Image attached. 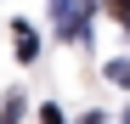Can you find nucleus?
Segmentation results:
<instances>
[{
	"instance_id": "obj_7",
	"label": "nucleus",
	"mask_w": 130,
	"mask_h": 124,
	"mask_svg": "<svg viewBox=\"0 0 130 124\" xmlns=\"http://www.w3.org/2000/svg\"><path fill=\"white\" fill-rule=\"evenodd\" d=\"M79 124H107V118H102V113H85V118H79Z\"/></svg>"
},
{
	"instance_id": "obj_2",
	"label": "nucleus",
	"mask_w": 130,
	"mask_h": 124,
	"mask_svg": "<svg viewBox=\"0 0 130 124\" xmlns=\"http://www.w3.org/2000/svg\"><path fill=\"white\" fill-rule=\"evenodd\" d=\"M11 45H17V56H23V62H34V56H40V39H34V28H28V23H11Z\"/></svg>"
},
{
	"instance_id": "obj_3",
	"label": "nucleus",
	"mask_w": 130,
	"mask_h": 124,
	"mask_svg": "<svg viewBox=\"0 0 130 124\" xmlns=\"http://www.w3.org/2000/svg\"><path fill=\"white\" fill-rule=\"evenodd\" d=\"M23 118V96H6V107H0V124H17Z\"/></svg>"
},
{
	"instance_id": "obj_1",
	"label": "nucleus",
	"mask_w": 130,
	"mask_h": 124,
	"mask_svg": "<svg viewBox=\"0 0 130 124\" xmlns=\"http://www.w3.org/2000/svg\"><path fill=\"white\" fill-rule=\"evenodd\" d=\"M85 11H91V0H51V23L62 39H85Z\"/></svg>"
},
{
	"instance_id": "obj_4",
	"label": "nucleus",
	"mask_w": 130,
	"mask_h": 124,
	"mask_svg": "<svg viewBox=\"0 0 130 124\" xmlns=\"http://www.w3.org/2000/svg\"><path fill=\"white\" fill-rule=\"evenodd\" d=\"M107 79L113 85H130V62H107Z\"/></svg>"
},
{
	"instance_id": "obj_5",
	"label": "nucleus",
	"mask_w": 130,
	"mask_h": 124,
	"mask_svg": "<svg viewBox=\"0 0 130 124\" xmlns=\"http://www.w3.org/2000/svg\"><path fill=\"white\" fill-rule=\"evenodd\" d=\"M107 11H113V17H124V23H130V0H107Z\"/></svg>"
},
{
	"instance_id": "obj_6",
	"label": "nucleus",
	"mask_w": 130,
	"mask_h": 124,
	"mask_svg": "<svg viewBox=\"0 0 130 124\" xmlns=\"http://www.w3.org/2000/svg\"><path fill=\"white\" fill-rule=\"evenodd\" d=\"M40 124H68V118H62L57 107H45V113H40Z\"/></svg>"
}]
</instances>
